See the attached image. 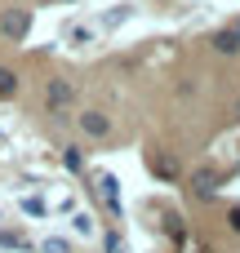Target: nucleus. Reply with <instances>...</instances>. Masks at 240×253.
I'll return each mask as SVG.
<instances>
[{
	"label": "nucleus",
	"mask_w": 240,
	"mask_h": 253,
	"mask_svg": "<svg viewBox=\"0 0 240 253\" xmlns=\"http://www.w3.org/2000/svg\"><path fill=\"white\" fill-rule=\"evenodd\" d=\"M31 31V13L27 9H0V36L4 40H27Z\"/></svg>",
	"instance_id": "1"
},
{
	"label": "nucleus",
	"mask_w": 240,
	"mask_h": 253,
	"mask_svg": "<svg viewBox=\"0 0 240 253\" xmlns=\"http://www.w3.org/2000/svg\"><path fill=\"white\" fill-rule=\"evenodd\" d=\"M45 102H49V111H62V107H71V102H76V89H71V80H49V84H45Z\"/></svg>",
	"instance_id": "2"
},
{
	"label": "nucleus",
	"mask_w": 240,
	"mask_h": 253,
	"mask_svg": "<svg viewBox=\"0 0 240 253\" xmlns=\"http://www.w3.org/2000/svg\"><path fill=\"white\" fill-rule=\"evenodd\" d=\"M192 191H196V200H214L218 173H214V169H196V173H192Z\"/></svg>",
	"instance_id": "3"
},
{
	"label": "nucleus",
	"mask_w": 240,
	"mask_h": 253,
	"mask_svg": "<svg viewBox=\"0 0 240 253\" xmlns=\"http://www.w3.org/2000/svg\"><path fill=\"white\" fill-rule=\"evenodd\" d=\"M80 129H85V138H107V133H111V120H107L102 111H85V116H80Z\"/></svg>",
	"instance_id": "4"
},
{
	"label": "nucleus",
	"mask_w": 240,
	"mask_h": 253,
	"mask_svg": "<svg viewBox=\"0 0 240 253\" xmlns=\"http://www.w3.org/2000/svg\"><path fill=\"white\" fill-rule=\"evenodd\" d=\"M94 187H98V200H102V205H111V213H116V209H120V196H116V178L107 173V178H98Z\"/></svg>",
	"instance_id": "5"
},
{
	"label": "nucleus",
	"mask_w": 240,
	"mask_h": 253,
	"mask_svg": "<svg viewBox=\"0 0 240 253\" xmlns=\"http://www.w3.org/2000/svg\"><path fill=\"white\" fill-rule=\"evenodd\" d=\"M214 49H218V53H227V58H232V53H240V40L232 36V27L214 31Z\"/></svg>",
	"instance_id": "6"
},
{
	"label": "nucleus",
	"mask_w": 240,
	"mask_h": 253,
	"mask_svg": "<svg viewBox=\"0 0 240 253\" xmlns=\"http://www.w3.org/2000/svg\"><path fill=\"white\" fill-rule=\"evenodd\" d=\"M13 93H18V76L9 67H0V98H13Z\"/></svg>",
	"instance_id": "7"
},
{
	"label": "nucleus",
	"mask_w": 240,
	"mask_h": 253,
	"mask_svg": "<svg viewBox=\"0 0 240 253\" xmlns=\"http://www.w3.org/2000/svg\"><path fill=\"white\" fill-rule=\"evenodd\" d=\"M62 165H67V169H80V165H85L80 147H67V151H62Z\"/></svg>",
	"instance_id": "8"
},
{
	"label": "nucleus",
	"mask_w": 240,
	"mask_h": 253,
	"mask_svg": "<svg viewBox=\"0 0 240 253\" xmlns=\"http://www.w3.org/2000/svg\"><path fill=\"white\" fill-rule=\"evenodd\" d=\"M227 222H232V231H236V236H240V205H236V209H232V213H227Z\"/></svg>",
	"instance_id": "9"
},
{
	"label": "nucleus",
	"mask_w": 240,
	"mask_h": 253,
	"mask_svg": "<svg viewBox=\"0 0 240 253\" xmlns=\"http://www.w3.org/2000/svg\"><path fill=\"white\" fill-rule=\"evenodd\" d=\"M45 253H67V245H62V240H49V245H45Z\"/></svg>",
	"instance_id": "10"
},
{
	"label": "nucleus",
	"mask_w": 240,
	"mask_h": 253,
	"mask_svg": "<svg viewBox=\"0 0 240 253\" xmlns=\"http://www.w3.org/2000/svg\"><path fill=\"white\" fill-rule=\"evenodd\" d=\"M232 36H236V40H240V18H236V22H232Z\"/></svg>",
	"instance_id": "11"
},
{
	"label": "nucleus",
	"mask_w": 240,
	"mask_h": 253,
	"mask_svg": "<svg viewBox=\"0 0 240 253\" xmlns=\"http://www.w3.org/2000/svg\"><path fill=\"white\" fill-rule=\"evenodd\" d=\"M236 116H240V102H236Z\"/></svg>",
	"instance_id": "12"
}]
</instances>
